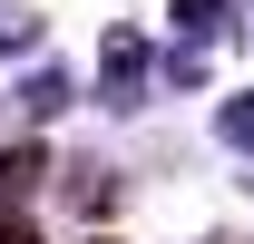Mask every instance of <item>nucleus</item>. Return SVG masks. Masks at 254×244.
Listing matches in <instances>:
<instances>
[{"label":"nucleus","instance_id":"1","mask_svg":"<svg viewBox=\"0 0 254 244\" xmlns=\"http://www.w3.org/2000/svg\"><path fill=\"white\" fill-rule=\"evenodd\" d=\"M30 176H39V156H30V147H20V156H0V195H20Z\"/></svg>","mask_w":254,"mask_h":244},{"label":"nucleus","instance_id":"2","mask_svg":"<svg viewBox=\"0 0 254 244\" xmlns=\"http://www.w3.org/2000/svg\"><path fill=\"white\" fill-rule=\"evenodd\" d=\"M0 244H39V235H30V225H10V215H0Z\"/></svg>","mask_w":254,"mask_h":244}]
</instances>
